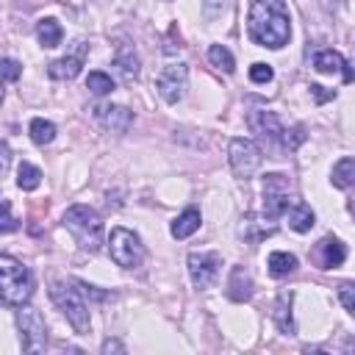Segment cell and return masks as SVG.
Instances as JSON below:
<instances>
[{"label":"cell","mask_w":355,"mask_h":355,"mask_svg":"<svg viewBox=\"0 0 355 355\" xmlns=\"http://www.w3.org/2000/svg\"><path fill=\"white\" fill-rule=\"evenodd\" d=\"M275 322L283 333H294V322H291V291H283L277 297V305H275Z\"/></svg>","instance_id":"obj_24"},{"label":"cell","mask_w":355,"mask_h":355,"mask_svg":"<svg viewBox=\"0 0 355 355\" xmlns=\"http://www.w3.org/2000/svg\"><path fill=\"white\" fill-rule=\"evenodd\" d=\"M8 169V144H3V172Z\"/></svg>","instance_id":"obj_36"},{"label":"cell","mask_w":355,"mask_h":355,"mask_svg":"<svg viewBox=\"0 0 355 355\" xmlns=\"http://www.w3.org/2000/svg\"><path fill=\"white\" fill-rule=\"evenodd\" d=\"M311 92L316 94V100H319V103H324V100H333V97H336V92H324V86H319V83H313V86H311Z\"/></svg>","instance_id":"obj_33"},{"label":"cell","mask_w":355,"mask_h":355,"mask_svg":"<svg viewBox=\"0 0 355 355\" xmlns=\"http://www.w3.org/2000/svg\"><path fill=\"white\" fill-rule=\"evenodd\" d=\"M114 64L119 67V72L125 75V78H136L139 75V55H136V50L130 47V44H116V55H114Z\"/></svg>","instance_id":"obj_19"},{"label":"cell","mask_w":355,"mask_h":355,"mask_svg":"<svg viewBox=\"0 0 355 355\" xmlns=\"http://www.w3.org/2000/svg\"><path fill=\"white\" fill-rule=\"evenodd\" d=\"M39 183H42V172L33 166V164H19V169H17V186L19 189H25V191H33V189H39Z\"/></svg>","instance_id":"obj_25"},{"label":"cell","mask_w":355,"mask_h":355,"mask_svg":"<svg viewBox=\"0 0 355 355\" xmlns=\"http://www.w3.org/2000/svg\"><path fill=\"white\" fill-rule=\"evenodd\" d=\"M86 89L94 92V94H108V92H114V80H111L105 72H89Z\"/></svg>","instance_id":"obj_28"},{"label":"cell","mask_w":355,"mask_h":355,"mask_svg":"<svg viewBox=\"0 0 355 355\" xmlns=\"http://www.w3.org/2000/svg\"><path fill=\"white\" fill-rule=\"evenodd\" d=\"M14 216H11V205H8V200H3V225H0V230L3 233H11L14 230Z\"/></svg>","instance_id":"obj_32"},{"label":"cell","mask_w":355,"mask_h":355,"mask_svg":"<svg viewBox=\"0 0 355 355\" xmlns=\"http://www.w3.org/2000/svg\"><path fill=\"white\" fill-rule=\"evenodd\" d=\"M17 324H19V333H22V349L25 352H42L44 341H47V327H44V319L39 316V311L19 308L17 311Z\"/></svg>","instance_id":"obj_7"},{"label":"cell","mask_w":355,"mask_h":355,"mask_svg":"<svg viewBox=\"0 0 355 355\" xmlns=\"http://www.w3.org/2000/svg\"><path fill=\"white\" fill-rule=\"evenodd\" d=\"M200 222H202V219H200V211H197V208H186V211L172 222L169 230H172L175 239H189V236L200 227Z\"/></svg>","instance_id":"obj_20"},{"label":"cell","mask_w":355,"mask_h":355,"mask_svg":"<svg viewBox=\"0 0 355 355\" xmlns=\"http://www.w3.org/2000/svg\"><path fill=\"white\" fill-rule=\"evenodd\" d=\"M222 6H225V0H205V8H208L211 14H214V11H219Z\"/></svg>","instance_id":"obj_35"},{"label":"cell","mask_w":355,"mask_h":355,"mask_svg":"<svg viewBox=\"0 0 355 355\" xmlns=\"http://www.w3.org/2000/svg\"><path fill=\"white\" fill-rule=\"evenodd\" d=\"M155 89L166 103H178L183 100L186 89H189V69L186 64H169L161 69V75L155 78Z\"/></svg>","instance_id":"obj_8"},{"label":"cell","mask_w":355,"mask_h":355,"mask_svg":"<svg viewBox=\"0 0 355 355\" xmlns=\"http://www.w3.org/2000/svg\"><path fill=\"white\" fill-rule=\"evenodd\" d=\"M344 258H347V250H344V244H341L338 239L324 236V239L316 244V261H319L322 269H336V266L344 263Z\"/></svg>","instance_id":"obj_14"},{"label":"cell","mask_w":355,"mask_h":355,"mask_svg":"<svg viewBox=\"0 0 355 355\" xmlns=\"http://www.w3.org/2000/svg\"><path fill=\"white\" fill-rule=\"evenodd\" d=\"M275 233V225H272V216H266V219H261V216H247L244 219V225H241V236L247 239V241H261V239H266V236H272Z\"/></svg>","instance_id":"obj_17"},{"label":"cell","mask_w":355,"mask_h":355,"mask_svg":"<svg viewBox=\"0 0 355 355\" xmlns=\"http://www.w3.org/2000/svg\"><path fill=\"white\" fill-rule=\"evenodd\" d=\"M222 258L219 252H191L189 255V275L197 288H208L219 275Z\"/></svg>","instance_id":"obj_11"},{"label":"cell","mask_w":355,"mask_h":355,"mask_svg":"<svg viewBox=\"0 0 355 355\" xmlns=\"http://www.w3.org/2000/svg\"><path fill=\"white\" fill-rule=\"evenodd\" d=\"M122 349H125V347H122L119 341H105V344H103V352H122Z\"/></svg>","instance_id":"obj_34"},{"label":"cell","mask_w":355,"mask_h":355,"mask_svg":"<svg viewBox=\"0 0 355 355\" xmlns=\"http://www.w3.org/2000/svg\"><path fill=\"white\" fill-rule=\"evenodd\" d=\"M36 36H39L42 47H58L64 31H61V25H58L53 17H47V19H42V22L36 25Z\"/></svg>","instance_id":"obj_22"},{"label":"cell","mask_w":355,"mask_h":355,"mask_svg":"<svg viewBox=\"0 0 355 355\" xmlns=\"http://www.w3.org/2000/svg\"><path fill=\"white\" fill-rule=\"evenodd\" d=\"M272 78H275V72H272L269 64H252L250 67V80L252 83H269Z\"/></svg>","instance_id":"obj_29"},{"label":"cell","mask_w":355,"mask_h":355,"mask_svg":"<svg viewBox=\"0 0 355 355\" xmlns=\"http://www.w3.org/2000/svg\"><path fill=\"white\" fill-rule=\"evenodd\" d=\"M313 69H316V72H324V75L341 72L347 83L355 80V72L349 69V64H347L336 50H322V53H316V55H313Z\"/></svg>","instance_id":"obj_13"},{"label":"cell","mask_w":355,"mask_h":355,"mask_svg":"<svg viewBox=\"0 0 355 355\" xmlns=\"http://www.w3.org/2000/svg\"><path fill=\"white\" fill-rule=\"evenodd\" d=\"M227 294H230V300H236V302H241V300H250V294H252V280H250V275L241 269V266H236L233 272H230V280H227Z\"/></svg>","instance_id":"obj_18"},{"label":"cell","mask_w":355,"mask_h":355,"mask_svg":"<svg viewBox=\"0 0 355 355\" xmlns=\"http://www.w3.org/2000/svg\"><path fill=\"white\" fill-rule=\"evenodd\" d=\"M227 158H230L233 175H236V178H244V180L252 178V175L258 172L261 161H263L258 144L250 141V139H233V141H230V150H227Z\"/></svg>","instance_id":"obj_6"},{"label":"cell","mask_w":355,"mask_h":355,"mask_svg":"<svg viewBox=\"0 0 355 355\" xmlns=\"http://www.w3.org/2000/svg\"><path fill=\"white\" fill-rule=\"evenodd\" d=\"M286 219H288V227L297 230V233H308V230L313 227V222H316L313 211H311L305 202H300V200L286 208Z\"/></svg>","instance_id":"obj_16"},{"label":"cell","mask_w":355,"mask_h":355,"mask_svg":"<svg viewBox=\"0 0 355 355\" xmlns=\"http://www.w3.org/2000/svg\"><path fill=\"white\" fill-rule=\"evenodd\" d=\"M208 61H211L214 67L225 69V72H233V67H236V61H233L230 50H227V47H222V44H211V50H208Z\"/></svg>","instance_id":"obj_27"},{"label":"cell","mask_w":355,"mask_h":355,"mask_svg":"<svg viewBox=\"0 0 355 355\" xmlns=\"http://www.w3.org/2000/svg\"><path fill=\"white\" fill-rule=\"evenodd\" d=\"M266 266H269V275L272 277H286V275H291L297 269V258L291 252H272L269 261H266Z\"/></svg>","instance_id":"obj_23"},{"label":"cell","mask_w":355,"mask_h":355,"mask_svg":"<svg viewBox=\"0 0 355 355\" xmlns=\"http://www.w3.org/2000/svg\"><path fill=\"white\" fill-rule=\"evenodd\" d=\"M338 300L349 313H355V283H341L338 286Z\"/></svg>","instance_id":"obj_30"},{"label":"cell","mask_w":355,"mask_h":355,"mask_svg":"<svg viewBox=\"0 0 355 355\" xmlns=\"http://www.w3.org/2000/svg\"><path fill=\"white\" fill-rule=\"evenodd\" d=\"M83 55H86V44L80 42V47H78L75 55H64V58H58V61L50 64V69H47L50 78L53 80H72L80 72V67H83Z\"/></svg>","instance_id":"obj_15"},{"label":"cell","mask_w":355,"mask_h":355,"mask_svg":"<svg viewBox=\"0 0 355 355\" xmlns=\"http://www.w3.org/2000/svg\"><path fill=\"white\" fill-rule=\"evenodd\" d=\"M31 139H33L36 144H50V141L55 139V125H53L50 119L36 116V119L31 122Z\"/></svg>","instance_id":"obj_26"},{"label":"cell","mask_w":355,"mask_h":355,"mask_svg":"<svg viewBox=\"0 0 355 355\" xmlns=\"http://www.w3.org/2000/svg\"><path fill=\"white\" fill-rule=\"evenodd\" d=\"M94 116L100 119V125L105 130H114V133H125L130 128V122H133V114L125 105H97Z\"/></svg>","instance_id":"obj_12"},{"label":"cell","mask_w":355,"mask_h":355,"mask_svg":"<svg viewBox=\"0 0 355 355\" xmlns=\"http://www.w3.org/2000/svg\"><path fill=\"white\" fill-rule=\"evenodd\" d=\"M19 75H22V67H19L14 58H3V80L11 83V80H17Z\"/></svg>","instance_id":"obj_31"},{"label":"cell","mask_w":355,"mask_h":355,"mask_svg":"<svg viewBox=\"0 0 355 355\" xmlns=\"http://www.w3.org/2000/svg\"><path fill=\"white\" fill-rule=\"evenodd\" d=\"M64 227L75 236V241L89 250L97 252L103 247V219L94 208L89 205H69L64 214Z\"/></svg>","instance_id":"obj_2"},{"label":"cell","mask_w":355,"mask_h":355,"mask_svg":"<svg viewBox=\"0 0 355 355\" xmlns=\"http://www.w3.org/2000/svg\"><path fill=\"white\" fill-rule=\"evenodd\" d=\"M286 208H288V178L272 172L263 180V211L266 216L277 219L280 214H286Z\"/></svg>","instance_id":"obj_9"},{"label":"cell","mask_w":355,"mask_h":355,"mask_svg":"<svg viewBox=\"0 0 355 355\" xmlns=\"http://www.w3.org/2000/svg\"><path fill=\"white\" fill-rule=\"evenodd\" d=\"M333 186L336 189H355V158H341L333 166Z\"/></svg>","instance_id":"obj_21"},{"label":"cell","mask_w":355,"mask_h":355,"mask_svg":"<svg viewBox=\"0 0 355 355\" xmlns=\"http://www.w3.org/2000/svg\"><path fill=\"white\" fill-rule=\"evenodd\" d=\"M247 31H250V39L261 47L280 50L283 44H288L291 19H288L286 3L283 0H252L250 14H247Z\"/></svg>","instance_id":"obj_1"},{"label":"cell","mask_w":355,"mask_h":355,"mask_svg":"<svg viewBox=\"0 0 355 355\" xmlns=\"http://www.w3.org/2000/svg\"><path fill=\"white\" fill-rule=\"evenodd\" d=\"M247 125L252 128V133H258L269 144H280L286 150V128H283V122L277 119L275 111H250Z\"/></svg>","instance_id":"obj_10"},{"label":"cell","mask_w":355,"mask_h":355,"mask_svg":"<svg viewBox=\"0 0 355 355\" xmlns=\"http://www.w3.org/2000/svg\"><path fill=\"white\" fill-rule=\"evenodd\" d=\"M0 288H3V302L6 305H22L31 300L33 294V277L31 269L11 258V255H0Z\"/></svg>","instance_id":"obj_3"},{"label":"cell","mask_w":355,"mask_h":355,"mask_svg":"<svg viewBox=\"0 0 355 355\" xmlns=\"http://www.w3.org/2000/svg\"><path fill=\"white\" fill-rule=\"evenodd\" d=\"M50 297L64 311V316L75 327V333H80V336L89 333V308H86L83 297L78 294V288H72L69 283H53L50 286Z\"/></svg>","instance_id":"obj_4"},{"label":"cell","mask_w":355,"mask_h":355,"mask_svg":"<svg viewBox=\"0 0 355 355\" xmlns=\"http://www.w3.org/2000/svg\"><path fill=\"white\" fill-rule=\"evenodd\" d=\"M108 250H111V258H114L119 266H125V269L139 266L141 258H144V247H141L139 236H136L133 230H125V227H114Z\"/></svg>","instance_id":"obj_5"}]
</instances>
